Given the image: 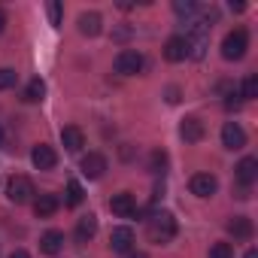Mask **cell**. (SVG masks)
<instances>
[{
  "mask_svg": "<svg viewBox=\"0 0 258 258\" xmlns=\"http://www.w3.org/2000/svg\"><path fill=\"white\" fill-rule=\"evenodd\" d=\"M103 31V19L97 13H82L79 16V34L82 37H97Z\"/></svg>",
  "mask_w": 258,
  "mask_h": 258,
  "instance_id": "cell-16",
  "label": "cell"
},
{
  "mask_svg": "<svg viewBox=\"0 0 258 258\" xmlns=\"http://www.w3.org/2000/svg\"><path fill=\"white\" fill-rule=\"evenodd\" d=\"M85 201V191H82V185L76 182V179H70L67 182V207H79Z\"/></svg>",
  "mask_w": 258,
  "mask_h": 258,
  "instance_id": "cell-21",
  "label": "cell"
},
{
  "mask_svg": "<svg viewBox=\"0 0 258 258\" xmlns=\"http://www.w3.org/2000/svg\"><path fill=\"white\" fill-rule=\"evenodd\" d=\"M109 210H112L115 216H121V219H127V216H134V213H137L134 195H127V191H121V195H112V201H109Z\"/></svg>",
  "mask_w": 258,
  "mask_h": 258,
  "instance_id": "cell-12",
  "label": "cell"
},
{
  "mask_svg": "<svg viewBox=\"0 0 258 258\" xmlns=\"http://www.w3.org/2000/svg\"><path fill=\"white\" fill-rule=\"evenodd\" d=\"M4 28H7V13L0 10V34H4Z\"/></svg>",
  "mask_w": 258,
  "mask_h": 258,
  "instance_id": "cell-30",
  "label": "cell"
},
{
  "mask_svg": "<svg viewBox=\"0 0 258 258\" xmlns=\"http://www.w3.org/2000/svg\"><path fill=\"white\" fill-rule=\"evenodd\" d=\"M10 258H31V255H28V252H25V249H16V252H13V255H10Z\"/></svg>",
  "mask_w": 258,
  "mask_h": 258,
  "instance_id": "cell-29",
  "label": "cell"
},
{
  "mask_svg": "<svg viewBox=\"0 0 258 258\" xmlns=\"http://www.w3.org/2000/svg\"><path fill=\"white\" fill-rule=\"evenodd\" d=\"M97 234V216H82L79 219V225H76V237H79V243H85V240H91Z\"/></svg>",
  "mask_w": 258,
  "mask_h": 258,
  "instance_id": "cell-19",
  "label": "cell"
},
{
  "mask_svg": "<svg viewBox=\"0 0 258 258\" xmlns=\"http://www.w3.org/2000/svg\"><path fill=\"white\" fill-rule=\"evenodd\" d=\"M228 231L234 234V240H249V237H252V219L234 216V219L228 222Z\"/></svg>",
  "mask_w": 258,
  "mask_h": 258,
  "instance_id": "cell-18",
  "label": "cell"
},
{
  "mask_svg": "<svg viewBox=\"0 0 258 258\" xmlns=\"http://www.w3.org/2000/svg\"><path fill=\"white\" fill-rule=\"evenodd\" d=\"M243 258H258V252H255V249H249V252H246Z\"/></svg>",
  "mask_w": 258,
  "mask_h": 258,
  "instance_id": "cell-31",
  "label": "cell"
},
{
  "mask_svg": "<svg viewBox=\"0 0 258 258\" xmlns=\"http://www.w3.org/2000/svg\"><path fill=\"white\" fill-rule=\"evenodd\" d=\"M210 258H234L231 243H213L210 246Z\"/></svg>",
  "mask_w": 258,
  "mask_h": 258,
  "instance_id": "cell-25",
  "label": "cell"
},
{
  "mask_svg": "<svg viewBox=\"0 0 258 258\" xmlns=\"http://www.w3.org/2000/svg\"><path fill=\"white\" fill-rule=\"evenodd\" d=\"M240 97H243V100L258 97V76H252V73H249V76L243 79V91H240Z\"/></svg>",
  "mask_w": 258,
  "mask_h": 258,
  "instance_id": "cell-22",
  "label": "cell"
},
{
  "mask_svg": "<svg viewBox=\"0 0 258 258\" xmlns=\"http://www.w3.org/2000/svg\"><path fill=\"white\" fill-rule=\"evenodd\" d=\"M188 185H191V195H198V198H213L216 188H219V182H216L213 173H195Z\"/></svg>",
  "mask_w": 258,
  "mask_h": 258,
  "instance_id": "cell-10",
  "label": "cell"
},
{
  "mask_svg": "<svg viewBox=\"0 0 258 258\" xmlns=\"http://www.w3.org/2000/svg\"><path fill=\"white\" fill-rule=\"evenodd\" d=\"M58 207H61L58 195H40V198H34V213H37L40 219L55 216V213H58Z\"/></svg>",
  "mask_w": 258,
  "mask_h": 258,
  "instance_id": "cell-15",
  "label": "cell"
},
{
  "mask_svg": "<svg viewBox=\"0 0 258 258\" xmlns=\"http://www.w3.org/2000/svg\"><path fill=\"white\" fill-rule=\"evenodd\" d=\"M167 100H170V103H179V88H176V85L167 88Z\"/></svg>",
  "mask_w": 258,
  "mask_h": 258,
  "instance_id": "cell-28",
  "label": "cell"
},
{
  "mask_svg": "<svg viewBox=\"0 0 258 258\" xmlns=\"http://www.w3.org/2000/svg\"><path fill=\"white\" fill-rule=\"evenodd\" d=\"M61 16H64V7H61V4H49V19H52V25H61Z\"/></svg>",
  "mask_w": 258,
  "mask_h": 258,
  "instance_id": "cell-27",
  "label": "cell"
},
{
  "mask_svg": "<svg viewBox=\"0 0 258 258\" xmlns=\"http://www.w3.org/2000/svg\"><path fill=\"white\" fill-rule=\"evenodd\" d=\"M82 173L88 176V179H100L103 173H106V158L100 155V152H88V155H82Z\"/></svg>",
  "mask_w": 258,
  "mask_h": 258,
  "instance_id": "cell-9",
  "label": "cell"
},
{
  "mask_svg": "<svg viewBox=\"0 0 258 258\" xmlns=\"http://www.w3.org/2000/svg\"><path fill=\"white\" fill-rule=\"evenodd\" d=\"M31 161H34V167H37V170H55V164H58V155H55V149H52V146L40 143V146H34V152H31Z\"/></svg>",
  "mask_w": 258,
  "mask_h": 258,
  "instance_id": "cell-8",
  "label": "cell"
},
{
  "mask_svg": "<svg viewBox=\"0 0 258 258\" xmlns=\"http://www.w3.org/2000/svg\"><path fill=\"white\" fill-rule=\"evenodd\" d=\"M43 94H46V82L43 79H31L28 85H25V103H40L43 100Z\"/></svg>",
  "mask_w": 258,
  "mask_h": 258,
  "instance_id": "cell-20",
  "label": "cell"
},
{
  "mask_svg": "<svg viewBox=\"0 0 258 258\" xmlns=\"http://www.w3.org/2000/svg\"><path fill=\"white\" fill-rule=\"evenodd\" d=\"M131 258H149V255H131Z\"/></svg>",
  "mask_w": 258,
  "mask_h": 258,
  "instance_id": "cell-33",
  "label": "cell"
},
{
  "mask_svg": "<svg viewBox=\"0 0 258 258\" xmlns=\"http://www.w3.org/2000/svg\"><path fill=\"white\" fill-rule=\"evenodd\" d=\"M61 249H64V234H61V231H46V234L40 237V252L58 255Z\"/></svg>",
  "mask_w": 258,
  "mask_h": 258,
  "instance_id": "cell-17",
  "label": "cell"
},
{
  "mask_svg": "<svg viewBox=\"0 0 258 258\" xmlns=\"http://www.w3.org/2000/svg\"><path fill=\"white\" fill-rule=\"evenodd\" d=\"M140 70H143V55L137 49H121L115 55V73H121V76H137Z\"/></svg>",
  "mask_w": 258,
  "mask_h": 258,
  "instance_id": "cell-4",
  "label": "cell"
},
{
  "mask_svg": "<svg viewBox=\"0 0 258 258\" xmlns=\"http://www.w3.org/2000/svg\"><path fill=\"white\" fill-rule=\"evenodd\" d=\"M204 134H207V127H204V121H201L198 115H185V118H182V124H179V137H182L185 143H201Z\"/></svg>",
  "mask_w": 258,
  "mask_h": 258,
  "instance_id": "cell-6",
  "label": "cell"
},
{
  "mask_svg": "<svg viewBox=\"0 0 258 258\" xmlns=\"http://www.w3.org/2000/svg\"><path fill=\"white\" fill-rule=\"evenodd\" d=\"M34 182L28 179V176H22V173H16V176H10L7 179V198L13 201V204H28V201H34Z\"/></svg>",
  "mask_w": 258,
  "mask_h": 258,
  "instance_id": "cell-3",
  "label": "cell"
},
{
  "mask_svg": "<svg viewBox=\"0 0 258 258\" xmlns=\"http://www.w3.org/2000/svg\"><path fill=\"white\" fill-rule=\"evenodd\" d=\"M61 143H64V149H67V152H79V149L85 146V134H82V127H76V124L61 127Z\"/></svg>",
  "mask_w": 258,
  "mask_h": 258,
  "instance_id": "cell-11",
  "label": "cell"
},
{
  "mask_svg": "<svg viewBox=\"0 0 258 258\" xmlns=\"http://www.w3.org/2000/svg\"><path fill=\"white\" fill-rule=\"evenodd\" d=\"M16 79H19V73H16L13 67H0V91L13 88V85H16Z\"/></svg>",
  "mask_w": 258,
  "mask_h": 258,
  "instance_id": "cell-24",
  "label": "cell"
},
{
  "mask_svg": "<svg viewBox=\"0 0 258 258\" xmlns=\"http://www.w3.org/2000/svg\"><path fill=\"white\" fill-rule=\"evenodd\" d=\"M222 146L231 149V152H237V149L246 146V131L237 121H225V127H222Z\"/></svg>",
  "mask_w": 258,
  "mask_h": 258,
  "instance_id": "cell-5",
  "label": "cell"
},
{
  "mask_svg": "<svg viewBox=\"0 0 258 258\" xmlns=\"http://www.w3.org/2000/svg\"><path fill=\"white\" fill-rule=\"evenodd\" d=\"M173 10L179 13V16H195V4H191V0H176V4H173Z\"/></svg>",
  "mask_w": 258,
  "mask_h": 258,
  "instance_id": "cell-26",
  "label": "cell"
},
{
  "mask_svg": "<svg viewBox=\"0 0 258 258\" xmlns=\"http://www.w3.org/2000/svg\"><path fill=\"white\" fill-rule=\"evenodd\" d=\"M246 49H249V34L243 28H234L225 34V40H222V58L225 61H240L246 55Z\"/></svg>",
  "mask_w": 258,
  "mask_h": 258,
  "instance_id": "cell-2",
  "label": "cell"
},
{
  "mask_svg": "<svg viewBox=\"0 0 258 258\" xmlns=\"http://www.w3.org/2000/svg\"><path fill=\"white\" fill-rule=\"evenodd\" d=\"M164 167H167V152L155 149V152L149 155V170H152V173H161Z\"/></svg>",
  "mask_w": 258,
  "mask_h": 258,
  "instance_id": "cell-23",
  "label": "cell"
},
{
  "mask_svg": "<svg viewBox=\"0 0 258 258\" xmlns=\"http://www.w3.org/2000/svg\"><path fill=\"white\" fill-rule=\"evenodd\" d=\"M0 143H4V127H0Z\"/></svg>",
  "mask_w": 258,
  "mask_h": 258,
  "instance_id": "cell-32",
  "label": "cell"
},
{
  "mask_svg": "<svg viewBox=\"0 0 258 258\" xmlns=\"http://www.w3.org/2000/svg\"><path fill=\"white\" fill-rule=\"evenodd\" d=\"M146 234H149V240H152V243L164 246V243H170V240L176 237V219H173L167 210H161V213H155V216L149 219Z\"/></svg>",
  "mask_w": 258,
  "mask_h": 258,
  "instance_id": "cell-1",
  "label": "cell"
},
{
  "mask_svg": "<svg viewBox=\"0 0 258 258\" xmlns=\"http://www.w3.org/2000/svg\"><path fill=\"white\" fill-rule=\"evenodd\" d=\"M109 249L118 252V255L131 252V249H134V231H131V228H112V234H109Z\"/></svg>",
  "mask_w": 258,
  "mask_h": 258,
  "instance_id": "cell-7",
  "label": "cell"
},
{
  "mask_svg": "<svg viewBox=\"0 0 258 258\" xmlns=\"http://www.w3.org/2000/svg\"><path fill=\"white\" fill-rule=\"evenodd\" d=\"M234 170H237V182H240V188H249V185L255 182V176H258V161H255V158H243Z\"/></svg>",
  "mask_w": 258,
  "mask_h": 258,
  "instance_id": "cell-14",
  "label": "cell"
},
{
  "mask_svg": "<svg viewBox=\"0 0 258 258\" xmlns=\"http://www.w3.org/2000/svg\"><path fill=\"white\" fill-rule=\"evenodd\" d=\"M164 58H167L170 64H179V61H185V58H188L185 37H170V40L164 43Z\"/></svg>",
  "mask_w": 258,
  "mask_h": 258,
  "instance_id": "cell-13",
  "label": "cell"
}]
</instances>
